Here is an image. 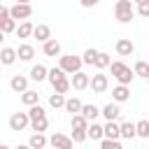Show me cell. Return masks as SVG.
Wrapping results in <instances>:
<instances>
[{"label":"cell","mask_w":149,"mask_h":149,"mask_svg":"<svg viewBox=\"0 0 149 149\" xmlns=\"http://www.w3.org/2000/svg\"><path fill=\"white\" fill-rule=\"evenodd\" d=\"M93 65H95L98 70H105V68H109V65H112V56H109V54H105V51H100Z\"/></svg>","instance_id":"obj_29"},{"label":"cell","mask_w":149,"mask_h":149,"mask_svg":"<svg viewBox=\"0 0 149 149\" xmlns=\"http://www.w3.org/2000/svg\"><path fill=\"white\" fill-rule=\"evenodd\" d=\"M30 128H33L35 133H44V130L49 128V119L44 116V119H37V121H30Z\"/></svg>","instance_id":"obj_35"},{"label":"cell","mask_w":149,"mask_h":149,"mask_svg":"<svg viewBox=\"0 0 149 149\" xmlns=\"http://www.w3.org/2000/svg\"><path fill=\"white\" fill-rule=\"evenodd\" d=\"M28 144H30L33 149H44V147L49 144V137H47L44 133H33V135L28 137Z\"/></svg>","instance_id":"obj_18"},{"label":"cell","mask_w":149,"mask_h":149,"mask_svg":"<svg viewBox=\"0 0 149 149\" xmlns=\"http://www.w3.org/2000/svg\"><path fill=\"white\" fill-rule=\"evenodd\" d=\"M30 79L40 84V81L49 79V70H47V68H44L42 63H37V65H33V68H30Z\"/></svg>","instance_id":"obj_15"},{"label":"cell","mask_w":149,"mask_h":149,"mask_svg":"<svg viewBox=\"0 0 149 149\" xmlns=\"http://www.w3.org/2000/svg\"><path fill=\"white\" fill-rule=\"evenodd\" d=\"M70 81H72V88H74V91H84V88H91V77H88L84 70L74 72V74L70 77Z\"/></svg>","instance_id":"obj_7"},{"label":"cell","mask_w":149,"mask_h":149,"mask_svg":"<svg viewBox=\"0 0 149 149\" xmlns=\"http://www.w3.org/2000/svg\"><path fill=\"white\" fill-rule=\"evenodd\" d=\"M28 126H30L28 112H14V114L9 116V128H12V130H23V128H28Z\"/></svg>","instance_id":"obj_6"},{"label":"cell","mask_w":149,"mask_h":149,"mask_svg":"<svg viewBox=\"0 0 149 149\" xmlns=\"http://www.w3.org/2000/svg\"><path fill=\"white\" fill-rule=\"evenodd\" d=\"M19 61H23V63H28V61H33V56H35V47L33 44H19Z\"/></svg>","instance_id":"obj_19"},{"label":"cell","mask_w":149,"mask_h":149,"mask_svg":"<svg viewBox=\"0 0 149 149\" xmlns=\"http://www.w3.org/2000/svg\"><path fill=\"white\" fill-rule=\"evenodd\" d=\"M135 14H137V9L133 7V0H116L114 2V19L119 23H130Z\"/></svg>","instance_id":"obj_1"},{"label":"cell","mask_w":149,"mask_h":149,"mask_svg":"<svg viewBox=\"0 0 149 149\" xmlns=\"http://www.w3.org/2000/svg\"><path fill=\"white\" fill-rule=\"evenodd\" d=\"M112 100H114V102H126V100H130V88H128V84H116V86L112 88Z\"/></svg>","instance_id":"obj_9"},{"label":"cell","mask_w":149,"mask_h":149,"mask_svg":"<svg viewBox=\"0 0 149 149\" xmlns=\"http://www.w3.org/2000/svg\"><path fill=\"white\" fill-rule=\"evenodd\" d=\"M88 123H91V121H88L81 112L70 119V128H72V130H88Z\"/></svg>","instance_id":"obj_17"},{"label":"cell","mask_w":149,"mask_h":149,"mask_svg":"<svg viewBox=\"0 0 149 149\" xmlns=\"http://www.w3.org/2000/svg\"><path fill=\"white\" fill-rule=\"evenodd\" d=\"M70 135H72V140H74V144H81L84 140H88V130H72Z\"/></svg>","instance_id":"obj_38"},{"label":"cell","mask_w":149,"mask_h":149,"mask_svg":"<svg viewBox=\"0 0 149 149\" xmlns=\"http://www.w3.org/2000/svg\"><path fill=\"white\" fill-rule=\"evenodd\" d=\"M63 77H68V72H65L63 68H51V70H49V84H51V86H54L56 81H61Z\"/></svg>","instance_id":"obj_31"},{"label":"cell","mask_w":149,"mask_h":149,"mask_svg":"<svg viewBox=\"0 0 149 149\" xmlns=\"http://www.w3.org/2000/svg\"><path fill=\"white\" fill-rule=\"evenodd\" d=\"M98 54H100V51H98V49H93V47H91V49H86V51L81 54L84 65H93V63H95V58H98Z\"/></svg>","instance_id":"obj_33"},{"label":"cell","mask_w":149,"mask_h":149,"mask_svg":"<svg viewBox=\"0 0 149 149\" xmlns=\"http://www.w3.org/2000/svg\"><path fill=\"white\" fill-rule=\"evenodd\" d=\"M100 149H123L119 140H109V137H102L100 140Z\"/></svg>","instance_id":"obj_37"},{"label":"cell","mask_w":149,"mask_h":149,"mask_svg":"<svg viewBox=\"0 0 149 149\" xmlns=\"http://www.w3.org/2000/svg\"><path fill=\"white\" fill-rule=\"evenodd\" d=\"M135 5H144V2H149V0H133Z\"/></svg>","instance_id":"obj_42"},{"label":"cell","mask_w":149,"mask_h":149,"mask_svg":"<svg viewBox=\"0 0 149 149\" xmlns=\"http://www.w3.org/2000/svg\"><path fill=\"white\" fill-rule=\"evenodd\" d=\"M121 137L123 140H135L137 137V126L133 121H123L121 123Z\"/></svg>","instance_id":"obj_21"},{"label":"cell","mask_w":149,"mask_h":149,"mask_svg":"<svg viewBox=\"0 0 149 149\" xmlns=\"http://www.w3.org/2000/svg\"><path fill=\"white\" fill-rule=\"evenodd\" d=\"M16 2H30V0H16Z\"/></svg>","instance_id":"obj_44"},{"label":"cell","mask_w":149,"mask_h":149,"mask_svg":"<svg viewBox=\"0 0 149 149\" xmlns=\"http://www.w3.org/2000/svg\"><path fill=\"white\" fill-rule=\"evenodd\" d=\"M0 149H12V147L9 144H0Z\"/></svg>","instance_id":"obj_43"},{"label":"cell","mask_w":149,"mask_h":149,"mask_svg":"<svg viewBox=\"0 0 149 149\" xmlns=\"http://www.w3.org/2000/svg\"><path fill=\"white\" fill-rule=\"evenodd\" d=\"M42 51H44V56L56 58V56H61V42H58L56 37H51V40H47V42L42 44Z\"/></svg>","instance_id":"obj_11"},{"label":"cell","mask_w":149,"mask_h":149,"mask_svg":"<svg viewBox=\"0 0 149 149\" xmlns=\"http://www.w3.org/2000/svg\"><path fill=\"white\" fill-rule=\"evenodd\" d=\"M119 114H121L119 102H107V105L102 107V116H105V121H116Z\"/></svg>","instance_id":"obj_16"},{"label":"cell","mask_w":149,"mask_h":149,"mask_svg":"<svg viewBox=\"0 0 149 149\" xmlns=\"http://www.w3.org/2000/svg\"><path fill=\"white\" fill-rule=\"evenodd\" d=\"M81 107H84V102H81L79 98H68L63 109H65V112H70V114L74 116V114H79V112H81Z\"/></svg>","instance_id":"obj_23"},{"label":"cell","mask_w":149,"mask_h":149,"mask_svg":"<svg viewBox=\"0 0 149 149\" xmlns=\"http://www.w3.org/2000/svg\"><path fill=\"white\" fill-rule=\"evenodd\" d=\"M21 102H23L26 107H33V105H37V102H40V93H37V91H33V88H28V91H23V93H21Z\"/></svg>","instance_id":"obj_22"},{"label":"cell","mask_w":149,"mask_h":149,"mask_svg":"<svg viewBox=\"0 0 149 149\" xmlns=\"http://www.w3.org/2000/svg\"><path fill=\"white\" fill-rule=\"evenodd\" d=\"M33 16V5L30 2H14L12 5V19L16 21H28Z\"/></svg>","instance_id":"obj_4"},{"label":"cell","mask_w":149,"mask_h":149,"mask_svg":"<svg viewBox=\"0 0 149 149\" xmlns=\"http://www.w3.org/2000/svg\"><path fill=\"white\" fill-rule=\"evenodd\" d=\"M102 137H105V126L91 121L88 123V140H102Z\"/></svg>","instance_id":"obj_24"},{"label":"cell","mask_w":149,"mask_h":149,"mask_svg":"<svg viewBox=\"0 0 149 149\" xmlns=\"http://www.w3.org/2000/svg\"><path fill=\"white\" fill-rule=\"evenodd\" d=\"M81 114H84V116H86V119H88V121H95V119H98V116H100V114H102V109H100V107H95V105H91V102H88V105H84V107H81Z\"/></svg>","instance_id":"obj_25"},{"label":"cell","mask_w":149,"mask_h":149,"mask_svg":"<svg viewBox=\"0 0 149 149\" xmlns=\"http://www.w3.org/2000/svg\"><path fill=\"white\" fill-rule=\"evenodd\" d=\"M16 58H19V51L14 47H2L0 49V63L2 65H12V63H16Z\"/></svg>","instance_id":"obj_12"},{"label":"cell","mask_w":149,"mask_h":149,"mask_svg":"<svg viewBox=\"0 0 149 149\" xmlns=\"http://www.w3.org/2000/svg\"><path fill=\"white\" fill-rule=\"evenodd\" d=\"M65 100H68V98H65V93H56V91H54V93L49 95V107H54V109L65 107Z\"/></svg>","instance_id":"obj_27"},{"label":"cell","mask_w":149,"mask_h":149,"mask_svg":"<svg viewBox=\"0 0 149 149\" xmlns=\"http://www.w3.org/2000/svg\"><path fill=\"white\" fill-rule=\"evenodd\" d=\"M105 137H109V140H119V137H121V123H116V121H107V123H105Z\"/></svg>","instance_id":"obj_20"},{"label":"cell","mask_w":149,"mask_h":149,"mask_svg":"<svg viewBox=\"0 0 149 149\" xmlns=\"http://www.w3.org/2000/svg\"><path fill=\"white\" fill-rule=\"evenodd\" d=\"M135 126H137V137H149V119H140Z\"/></svg>","instance_id":"obj_36"},{"label":"cell","mask_w":149,"mask_h":149,"mask_svg":"<svg viewBox=\"0 0 149 149\" xmlns=\"http://www.w3.org/2000/svg\"><path fill=\"white\" fill-rule=\"evenodd\" d=\"M33 33H35V26H33L30 21H21V23H19V28H16V35H19V37H23V40H26V37H30Z\"/></svg>","instance_id":"obj_26"},{"label":"cell","mask_w":149,"mask_h":149,"mask_svg":"<svg viewBox=\"0 0 149 149\" xmlns=\"http://www.w3.org/2000/svg\"><path fill=\"white\" fill-rule=\"evenodd\" d=\"M107 86H109L107 74L98 72V74H93V77H91V88H93V93H105V91H107Z\"/></svg>","instance_id":"obj_8"},{"label":"cell","mask_w":149,"mask_h":149,"mask_svg":"<svg viewBox=\"0 0 149 149\" xmlns=\"http://www.w3.org/2000/svg\"><path fill=\"white\" fill-rule=\"evenodd\" d=\"M28 116H30V121H37V119H44V116H47V112H44V107L37 102V105L28 107Z\"/></svg>","instance_id":"obj_30"},{"label":"cell","mask_w":149,"mask_h":149,"mask_svg":"<svg viewBox=\"0 0 149 149\" xmlns=\"http://www.w3.org/2000/svg\"><path fill=\"white\" fill-rule=\"evenodd\" d=\"M114 49H116V54H119V56H130V54L135 51V44H133V40H128V37H121V40H116Z\"/></svg>","instance_id":"obj_10"},{"label":"cell","mask_w":149,"mask_h":149,"mask_svg":"<svg viewBox=\"0 0 149 149\" xmlns=\"http://www.w3.org/2000/svg\"><path fill=\"white\" fill-rule=\"evenodd\" d=\"M84 65V58L81 56H74V54H65V56H58V68H63L68 74H74L79 72Z\"/></svg>","instance_id":"obj_3"},{"label":"cell","mask_w":149,"mask_h":149,"mask_svg":"<svg viewBox=\"0 0 149 149\" xmlns=\"http://www.w3.org/2000/svg\"><path fill=\"white\" fill-rule=\"evenodd\" d=\"M16 28H19V26H16V19H12V16L0 21V30H2L5 35H9V33H16Z\"/></svg>","instance_id":"obj_28"},{"label":"cell","mask_w":149,"mask_h":149,"mask_svg":"<svg viewBox=\"0 0 149 149\" xmlns=\"http://www.w3.org/2000/svg\"><path fill=\"white\" fill-rule=\"evenodd\" d=\"M9 86H12L14 93H23V91H28V77H23V74H14V77L9 79Z\"/></svg>","instance_id":"obj_13"},{"label":"cell","mask_w":149,"mask_h":149,"mask_svg":"<svg viewBox=\"0 0 149 149\" xmlns=\"http://www.w3.org/2000/svg\"><path fill=\"white\" fill-rule=\"evenodd\" d=\"M33 37L37 40V42H47V40H51V28L47 26V23H37L35 26V33H33Z\"/></svg>","instance_id":"obj_14"},{"label":"cell","mask_w":149,"mask_h":149,"mask_svg":"<svg viewBox=\"0 0 149 149\" xmlns=\"http://www.w3.org/2000/svg\"><path fill=\"white\" fill-rule=\"evenodd\" d=\"M137 14H140L142 19H149V2H144V5H137Z\"/></svg>","instance_id":"obj_39"},{"label":"cell","mask_w":149,"mask_h":149,"mask_svg":"<svg viewBox=\"0 0 149 149\" xmlns=\"http://www.w3.org/2000/svg\"><path fill=\"white\" fill-rule=\"evenodd\" d=\"M79 5H81L84 9H91V7H95V5H100V0H79Z\"/></svg>","instance_id":"obj_40"},{"label":"cell","mask_w":149,"mask_h":149,"mask_svg":"<svg viewBox=\"0 0 149 149\" xmlns=\"http://www.w3.org/2000/svg\"><path fill=\"white\" fill-rule=\"evenodd\" d=\"M109 68H112V77H114L119 84H130V81L137 77V74H135V70H130L123 61H112V65H109Z\"/></svg>","instance_id":"obj_2"},{"label":"cell","mask_w":149,"mask_h":149,"mask_svg":"<svg viewBox=\"0 0 149 149\" xmlns=\"http://www.w3.org/2000/svg\"><path fill=\"white\" fill-rule=\"evenodd\" d=\"M133 70H135V74H137V77H142V79H149V63H147V61H137Z\"/></svg>","instance_id":"obj_32"},{"label":"cell","mask_w":149,"mask_h":149,"mask_svg":"<svg viewBox=\"0 0 149 149\" xmlns=\"http://www.w3.org/2000/svg\"><path fill=\"white\" fill-rule=\"evenodd\" d=\"M147 84H149V79H147Z\"/></svg>","instance_id":"obj_45"},{"label":"cell","mask_w":149,"mask_h":149,"mask_svg":"<svg viewBox=\"0 0 149 149\" xmlns=\"http://www.w3.org/2000/svg\"><path fill=\"white\" fill-rule=\"evenodd\" d=\"M16 149H33V147H30V144H19Z\"/></svg>","instance_id":"obj_41"},{"label":"cell","mask_w":149,"mask_h":149,"mask_svg":"<svg viewBox=\"0 0 149 149\" xmlns=\"http://www.w3.org/2000/svg\"><path fill=\"white\" fill-rule=\"evenodd\" d=\"M49 144H51L54 149H72V147H74V140H72V135L51 133V137H49Z\"/></svg>","instance_id":"obj_5"},{"label":"cell","mask_w":149,"mask_h":149,"mask_svg":"<svg viewBox=\"0 0 149 149\" xmlns=\"http://www.w3.org/2000/svg\"><path fill=\"white\" fill-rule=\"evenodd\" d=\"M70 88H72V81H70L68 77H63L61 81H56V84H54V91H56V93H68Z\"/></svg>","instance_id":"obj_34"}]
</instances>
